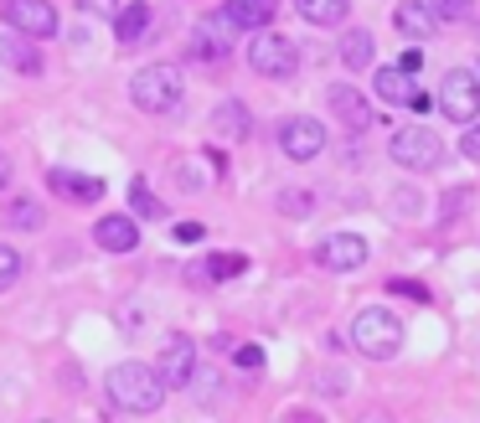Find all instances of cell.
I'll use <instances>...</instances> for the list:
<instances>
[{"label": "cell", "mask_w": 480, "mask_h": 423, "mask_svg": "<svg viewBox=\"0 0 480 423\" xmlns=\"http://www.w3.org/2000/svg\"><path fill=\"white\" fill-rule=\"evenodd\" d=\"M418 67H423V52H418V47H408V52L397 57V73H408V78H414Z\"/></svg>", "instance_id": "33"}, {"label": "cell", "mask_w": 480, "mask_h": 423, "mask_svg": "<svg viewBox=\"0 0 480 423\" xmlns=\"http://www.w3.org/2000/svg\"><path fill=\"white\" fill-rule=\"evenodd\" d=\"M0 22L11 31H22V37H31V42L57 37V11L47 0H0Z\"/></svg>", "instance_id": "7"}, {"label": "cell", "mask_w": 480, "mask_h": 423, "mask_svg": "<svg viewBox=\"0 0 480 423\" xmlns=\"http://www.w3.org/2000/svg\"><path fill=\"white\" fill-rule=\"evenodd\" d=\"M129 212H135V217H145V222H161V217H166V202H161V196H150V186L135 176V181H129Z\"/></svg>", "instance_id": "24"}, {"label": "cell", "mask_w": 480, "mask_h": 423, "mask_svg": "<svg viewBox=\"0 0 480 423\" xmlns=\"http://www.w3.org/2000/svg\"><path fill=\"white\" fill-rule=\"evenodd\" d=\"M150 31V0H129V5H119V16H114V37H119V47H140Z\"/></svg>", "instance_id": "18"}, {"label": "cell", "mask_w": 480, "mask_h": 423, "mask_svg": "<svg viewBox=\"0 0 480 423\" xmlns=\"http://www.w3.org/2000/svg\"><path fill=\"white\" fill-rule=\"evenodd\" d=\"M331 114L352 129V134H362V129L377 125V108L367 104V93H362V88H352V83H336L331 88Z\"/></svg>", "instance_id": "12"}, {"label": "cell", "mask_w": 480, "mask_h": 423, "mask_svg": "<svg viewBox=\"0 0 480 423\" xmlns=\"http://www.w3.org/2000/svg\"><path fill=\"white\" fill-rule=\"evenodd\" d=\"M377 99L382 104H408L414 99V78L397 73V67H377Z\"/></svg>", "instance_id": "22"}, {"label": "cell", "mask_w": 480, "mask_h": 423, "mask_svg": "<svg viewBox=\"0 0 480 423\" xmlns=\"http://www.w3.org/2000/svg\"><path fill=\"white\" fill-rule=\"evenodd\" d=\"M22 269H26V258L16 254L11 243H0V295H5V289H11V284L22 279Z\"/></svg>", "instance_id": "27"}, {"label": "cell", "mask_w": 480, "mask_h": 423, "mask_svg": "<svg viewBox=\"0 0 480 423\" xmlns=\"http://www.w3.org/2000/svg\"><path fill=\"white\" fill-rule=\"evenodd\" d=\"M294 11L310 26H341L346 11H352V0H294Z\"/></svg>", "instance_id": "20"}, {"label": "cell", "mask_w": 480, "mask_h": 423, "mask_svg": "<svg viewBox=\"0 0 480 423\" xmlns=\"http://www.w3.org/2000/svg\"><path fill=\"white\" fill-rule=\"evenodd\" d=\"M249 129H253V114L238 104V99L212 108V134H217V140H249Z\"/></svg>", "instance_id": "19"}, {"label": "cell", "mask_w": 480, "mask_h": 423, "mask_svg": "<svg viewBox=\"0 0 480 423\" xmlns=\"http://www.w3.org/2000/svg\"><path fill=\"white\" fill-rule=\"evenodd\" d=\"M47 186L57 191V196H67V202H83V207L104 196V181H99V176H83V170H67V166L47 170Z\"/></svg>", "instance_id": "14"}, {"label": "cell", "mask_w": 480, "mask_h": 423, "mask_svg": "<svg viewBox=\"0 0 480 423\" xmlns=\"http://www.w3.org/2000/svg\"><path fill=\"white\" fill-rule=\"evenodd\" d=\"M274 16H279V0H223V22L232 31H269Z\"/></svg>", "instance_id": "13"}, {"label": "cell", "mask_w": 480, "mask_h": 423, "mask_svg": "<svg viewBox=\"0 0 480 423\" xmlns=\"http://www.w3.org/2000/svg\"><path fill=\"white\" fill-rule=\"evenodd\" d=\"M11 186V160H5V155H0V191Z\"/></svg>", "instance_id": "37"}, {"label": "cell", "mask_w": 480, "mask_h": 423, "mask_svg": "<svg viewBox=\"0 0 480 423\" xmlns=\"http://www.w3.org/2000/svg\"><path fill=\"white\" fill-rule=\"evenodd\" d=\"M290 423H320V413H310V408H294Z\"/></svg>", "instance_id": "36"}, {"label": "cell", "mask_w": 480, "mask_h": 423, "mask_svg": "<svg viewBox=\"0 0 480 423\" xmlns=\"http://www.w3.org/2000/svg\"><path fill=\"white\" fill-rule=\"evenodd\" d=\"M388 295H408V299H429V289L418 284V279H393L388 284Z\"/></svg>", "instance_id": "31"}, {"label": "cell", "mask_w": 480, "mask_h": 423, "mask_svg": "<svg viewBox=\"0 0 480 423\" xmlns=\"http://www.w3.org/2000/svg\"><path fill=\"white\" fill-rule=\"evenodd\" d=\"M393 31L414 37V42H429L439 31V16L429 11V0H403V5H393Z\"/></svg>", "instance_id": "15"}, {"label": "cell", "mask_w": 480, "mask_h": 423, "mask_svg": "<svg viewBox=\"0 0 480 423\" xmlns=\"http://www.w3.org/2000/svg\"><path fill=\"white\" fill-rule=\"evenodd\" d=\"M429 11H434L439 22H470L476 16V0H429Z\"/></svg>", "instance_id": "26"}, {"label": "cell", "mask_w": 480, "mask_h": 423, "mask_svg": "<svg viewBox=\"0 0 480 423\" xmlns=\"http://www.w3.org/2000/svg\"><path fill=\"white\" fill-rule=\"evenodd\" d=\"M367 423H388V419H382V413H372V419H367Z\"/></svg>", "instance_id": "38"}, {"label": "cell", "mask_w": 480, "mask_h": 423, "mask_svg": "<svg viewBox=\"0 0 480 423\" xmlns=\"http://www.w3.org/2000/svg\"><path fill=\"white\" fill-rule=\"evenodd\" d=\"M155 372H161L166 387H191V377H196V346H191V336H170L166 346H161Z\"/></svg>", "instance_id": "10"}, {"label": "cell", "mask_w": 480, "mask_h": 423, "mask_svg": "<svg viewBox=\"0 0 480 423\" xmlns=\"http://www.w3.org/2000/svg\"><path fill=\"white\" fill-rule=\"evenodd\" d=\"M459 150H465V160H480V119L470 129H465V140H459Z\"/></svg>", "instance_id": "32"}, {"label": "cell", "mask_w": 480, "mask_h": 423, "mask_svg": "<svg viewBox=\"0 0 480 423\" xmlns=\"http://www.w3.org/2000/svg\"><path fill=\"white\" fill-rule=\"evenodd\" d=\"M279 212H284V217H310L315 196L310 191H279Z\"/></svg>", "instance_id": "28"}, {"label": "cell", "mask_w": 480, "mask_h": 423, "mask_svg": "<svg viewBox=\"0 0 480 423\" xmlns=\"http://www.w3.org/2000/svg\"><path fill=\"white\" fill-rule=\"evenodd\" d=\"M232 52V26L223 22V11L217 16H202L196 22V37H191V57L196 63H228Z\"/></svg>", "instance_id": "11"}, {"label": "cell", "mask_w": 480, "mask_h": 423, "mask_svg": "<svg viewBox=\"0 0 480 423\" xmlns=\"http://www.w3.org/2000/svg\"><path fill=\"white\" fill-rule=\"evenodd\" d=\"M93 243H99L104 254H135V248H140V228H135V217H99Z\"/></svg>", "instance_id": "16"}, {"label": "cell", "mask_w": 480, "mask_h": 423, "mask_svg": "<svg viewBox=\"0 0 480 423\" xmlns=\"http://www.w3.org/2000/svg\"><path fill=\"white\" fill-rule=\"evenodd\" d=\"M243 269H249L243 254H207V263H196L191 279H196V284H207V279H238Z\"/></svg>", "instance_id": "21"}, {"label": "cell", "mask_w": 480, "mask_h": 423, "mask_svg": "<svg viewBox=\"0 0 480 423\" xmlns=\"http://www.w3.org/2000/svg\"><path fill=\"white\" fill-rule=\"evenodd\" d=\"M249 67L258 78H294L300 73V47L290 37H279V31H253Z\"/></svg>", "instance_id": "4"}, {"label": "cell", "mask_w": 480, "mask_h": 423, "mask_svg": "<svg viewBox=\"0 0 480 423\" xmlns=\"http://www.w3.org/2000/svg\"><path fill=\"white\" fill-rule=\"evenodd\" d=\"M367 237H356V233H331L320 248H315V263L320 269H331V274H356L362 263H367Z\"/></svg>", "instance_id": "8"}, {"label": "cell", "mask_w": 480, "mask_h": 423, "mask_svg": "<svg viewBox=\"0 0 480 423\" xmlns=\"http://www.w3.org/2000/svg\"><path fill=\"white\" fill-rule=\"evenodd\" d=\"M439 114L455 125H476L480 119V78L470 67H449L439 83Z\"/></svg>", "instance_id": "5"}, {"label": "cell", "mask_w": 480, "mask_h": 423, "mask_svg": "<svg viewBox=\"0 0 480 423\" xmlns=\"http://www.w3.org/2000/svg\"><path fill=\"white\" fill-rule=\"evenodd\" d=\"M5 228H16V233H37V228H42V207H37L31 196H16V202L5 207Z\"/></svg>", "instance_id": "25"}, {"label": "cell", "mask_w": 480, "mask_h": 423, "mask_svg": "<svg viewBox=\"0 0 480 423\" xmlns=\"http://www.w3.org/2000/svg\"><path fill=\"white\" fill-rule=\"evenodd\" d=\"M279 150L290 155V160H315L320 150H326V125L320 119H305V114H294L279 125Z\"/></svg>", "instance_id": "9"}, {"label": "cell", "mask_w": 480, "mask_h": 423, "mask_svg": "<svg viewBox=\"0 0 480 423\" xmlns=\"http://www.w3.org/2000/svg\"><path fill=\"white\" fill-rule=\"evenodd\" d=\"M181 93H187L181 67H170V63H150L129 78V99H135V108H145V114H170V108L181 104Z\"/></svg>", "instance_id": "3"}, {"label": "cell", "mask_w": 480, "mask_h": 423, "mask_svg": "<svg viewBox=\"0 0 480 423\" xmlns=\"http://www.w3.org/2000/svg\"><path fill=\"white\" fill-rule=\"evenodd\" d=\"M408 108H414V114H429V108H434V93H418V88H414V99H408Z\"/></svg>", "instance_id": "35"}, {"label": "cell", "mask_w": 480, "mask_h": 423, "mask_svg": "<svg viewBox=\"0 0 480 423\" xmlns=\"http://www.w3.org/2000/svg\"><path fill=\"white\" fill-rule=\"evenodd\" d=\"M78 11H83V16H109V22H114V16H119V0H78Z\"/></svg>", "instance_id": "30"}, {"label": "cell", "mask_w": 480, "mask_h": 423, "mask_svg": "<svg viewBox=\"0 0 480 423\" xmlns=\"http://www.w3.org/2000/svg\"><path fill=\"white\" fill-rule=\"evenodd\" d=\"M346 336H352V346L362 351V357H372V361H393L397 351H403V325H397V315L382 310V305L356 310Z\"/></svg>", "instance_id": "2"}, {"label": "cell", "mask_w": 480, "mask_h": 423, "mask_svg": "<svg viewBox=\"0 0 480 423\" xmlns=\"http://www.w3.org/2000/svg\"><path fill=\"white\" fill-rule=\"evenodd\" d=\"M109 398H114V408H125V413H155V408L166 402V382H161L155 367L119 361V367L109 372Z\"/></svg>", "instance_id": "1"}, {"label": "cell", "mask_w": 480, "mask_h": 423, "mask_svg": "<svg viewBox=\"0 0 480 423\" xmlns=\"http://www.w3.org/2000/svg\"><path fill=\"white\" fill-rule=\"evenodd\" d=\"M341 63L362 73V67H372V31H346L341 37Z\"/></svg>", "instance_id": "23"}, {"label": "cell", "mask_w": 480, "mask_h": 423, "mask_svg": "<svg viewBox=\"0 0 480 423\" xmlns=\"http://www.w3.org/2000/svg\"><path fill=\"white\" fill-rule=\"evenodd\" d=\"M232 361H238L243 372H258V367H264V351H258V346H232Z\"/></svg>", "instance_id": "29"}, {"label": "cell", "mask_w": 480, "mask_h": 423, "mask_svg": "<svg viewBox=\"0 0 480 423\" xmlns=\"http://www.w3.org/2000/svg\"><path fill=\"white\" fill-rule=\"evenodd\" d=\"M0 63L11 67V73H42V52L31 47V37H22V31H0Z\"/></svg>", "instance_id": "17"}, {"label": "cell", "mask_w": 480, "mask_h": 423, "mask_svg": "<svg viewBox=\"0 0 480 423\" xmlns=\"http://www.w3.org/2000/svg\"><path fill=\"white\" fill-rule=\"evenodd\" d=\"M42 423H47V419H42Z\"/></svg>", "instance_id": "39"}, {"label": "cell", "mask_w": 480, "mask_h": 423, "mask_svg": "<svg viewBox=\"0 0 480 423\" xmlns=\"http://www.w3.org/2000/svg\"><path fill=\"white\" fill-rule=\"evenodd\" d=\"M388 155L403 170H434V166H444V140H439L434 129L414 125V129H397L393 140H388Z\"/></svg>", "instance_id": "6"}, {"label": "cell", "mask_w": 480, "mask_h": 423, "mask_svg": "<svg viewBox=\"0 0 480 423\" xmlns=\"http://www.w3.org/2000/svg\"><path fill=\"white\" fill-rule=\"evenodd\" d=\"M176 243H202V222H176Z\"/></svg>", "instance_id": "34"}]
</instances>
